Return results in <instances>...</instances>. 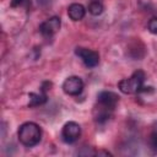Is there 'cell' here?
Instances as JSON below:
<instances>
[{
	"label": "cell",
	"mask_w": 157,
	"mask_h": 157,
	"mask_svg": "<svg viewBox=\"0 0 157 157\" xmlns=\"http://www.w3.org/2000/svg\"><path fill=\"white\" fill-rule=\"evenodd\" d=\"M17 136L20 142L26 147H33L39 144L42 139V130L38 124L33 121L23 123L17 131Z\"/></svg>",
	"instance_id": "6da1fadb"
},
{
	"label": "cell",
	"mask_w": 157,
	"mask_h": 157,
	"mask_svg": "<svg viewBox=\"0 0 157 157\" xmlns=\"http://www.w3.org/2000/svg\"><path fill=\"white\" fill-rule=\"evenodd\" d=\"M147 29L152 34H157V17H152L147 23Z\"/></svg>",
	"instance_id": "7c38bea8"
},
{
	"label": "cell",
	"mask_w": 157,
	"mask_h": 157,
	"mask_svg": "<svg viewBox=\"0 0 157 157\" xmlns=\"http://www.w3.org/2000/svg\"><path fill=\"white\" fill-rule=\"evenodd\" d=\"M94 155H97V156H101V155H103V156H112V153H110V152L104 151V150H102V151H97Z\"/></svg>",
	"instance_id": "5bb4252c"
},
{
	"label": "cell",
	"mask_w": 157,
	"mask_h": 157,
	"mask_svg": "<svg viewBox=\"0 0 157 157\" xmlns=\"http://www.w3.org/2000/svg\"><path fill=\"white\" fill-rule=\"evenodd\" d=\"M75 54L82 60V63L87 67H94L99 63L98 52H94V50H91L87 48H82V47H77L75 49Z\"/></svg>",
	"instance_id": "277c9868"
},
{
	"label": "cell",
	"mask_w": 157,
	"mask_h": 157,
	"mask_svg": "<svg viewBox=\"0 0 157 157\" xmlns=\"http://www.w3.org/2000/svg\"><path fill=\"white\" fill-rule=\"evenodd\" d=\"M67 15L72 21H81L86 15V9L81 4H71L67 9Z\"/></svg>",
	"instance_id": "ba28073f"
},
{
	"label": "cell",
	"mask_w": 157,
	"mask_h": 157,
	"mask_svg": "<svg viewBox=\"0 0 157 157\" xmlns=\"http://www.w3.org/2000/svg\"><path fill=\"white\" fill-rule=\"evenodd\" d=\"M145 77L146 76H145V72L142 70H136L130 77L123 78L119 81V83H118L119 90L125 94L140 93L141 90L144 88Z\"/></svg>",
	"instance_id": "7a4b0ae2"
},
{
	"label": "cell",
	"mask_w": 157,
	"mask_h": 157,
	"mask_svg": "<svg viewBox=\"0 0 157 157\" xmlns=\"http://www.w3.org/2000/svg\"><path fill=\"white\" fill-rule=\"evenodd\" d=\"M28 0H11V7H18V6L23 5Z\"/></svg>",
	"instance_id": "4fadbf2b"
},
{
	"label": "cell",
	"mask_w": 157,
	"mask_h": 157,
	"mask_svg": "<svg viewBox=\"0 0 157 157\" xmlns=\"http://www.w3.org/2000/svg\"><path fill=\"white\" fill-rule=\"evenodd\" d=\"M97 102L101 108L113 110L119 102V96L112 91H102L97 96Z\"/></svg>",
	"instance_id": "8992f818"
},
{
	"label": "cell",
	"mask_w": 157,
	"mask_h": 157,
	"mask_svg": "<svg viewBox=\"0 0 157 157\" xmlns=\"http://www.w3.org/2000/svg\"><path fill=\"white\" fill-rule=\"evenodd\" d=\"M148 148L153 152V153H157V123L156 125L153 126L150 136H148Z\"/></svg>",
	"instance_id": "8fae6325"
},
{
	"label": "cell",
	"mask_w": 157,
	"mask_h": 157,
	"mask_svg": "<svg viewBox=\"0 0 157 157\" xmlns=\"http://www.w3.org/2000/svg\"><path fill=\"white\" fill-rule=\"evenodd\" d=\"M28 105L29 107H38L47 102V93L45 91H40V93H29L28 94Z\"/></svg>",
	"instance_id": "9c48e42d"
},
{
	"label": "cell",
	"mask_w": 157,
	"mask_h": 157,
	"mask_svg": "<svg viewBox=\"0 0 157 157\" xmlns=\"http://www.w3.org/2000/svg\"><path fill=\"white\" fill-rule=\"evenodd\" d=\"M60 26H61L60 17L53 16V17H50V18H48L44 22L40 23L39 32H40V34L43 37H52L60 29Z\"/></svg>",
	"instance_id": "52a82bcc"
},
{
	"label": "cell",
	"mask_w": 157,
	"mask_h": 157,
	"mask_svg": "<svg viewBox=\"0 0 157 157\" xmlns=\"http://www.w3.org/2000/svg\"><path fill=\"white\" fill-rule=\"evenodd\" d=\"M81 136V126L76 121H67L61 130V137L66 144L76 142Z\"/></svg>",
	"instance_id": "3957f363"
},
{
	"label": "cell",
	"mask_w": 157,
	"mask_h": 157,
	"mask_svg": "<svg viewBox=\"0 0 157 157\" xmlns=\"http://www.w3.org/2000/svg\"><path fill=\"white\" fill-rule=\"evenodd\" d=\"M83 90V81L78 76H69L63 82V91L69 96H77Z\"/></svg>",
	"instance_id": "5b68a950"
},
{
	"label": "cell",
	"mask_w": 157,
	"mask_h": 157,
	"mask_svg": "<svg viewBox=\"0 0 157 157\" xmlns=\"http://www.w3.org/2000/svg\"><path fill=\"white\" fill-rule=\"evenodd\" d=\"M104 7H103V4L99 1V0H92L88 5V12L93 16H98L103 12Z\"/></svg>",
	"instance_id": "30bf717a"
}]
</instances>
